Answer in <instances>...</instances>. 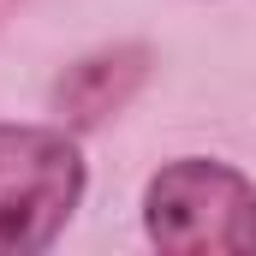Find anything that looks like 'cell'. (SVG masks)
<instances>
[{
  "instance_id": "3957f363",
  "label": "cell",
  "mask_w": 256,
  "mask_h": 256,
  "mask_svg": "<svg viewBox=\"0 0 256 256\" xmlns=\"http://www.w3.org/2000/svg\"><path fill=\"white\" fill-rule=\"evenodd\" d=\"M143 48H120V54H96V60L72 66L60 78V90H54V102H60V114L72 126H102L108 114H120L131 102V90L143 84Z\"/></svg>"
},
{
  "instance_id": "7a4b0ae2",
  "label": "cell",
  "mask_w": 256,
  "mask_h": 256,
  "mask_svg": "<svg viewBox=\"0 0 256 256\" xmlns=\"http://www.w3.org/2000/svg\"><path fill=\"white\" fill-rule=\"evenodd\" d=\"M84 196V155L54 126H0V256H36Z\"/></svg>"
},
{
  "instance_id": "6da1fadb",
  "label": "cell",
  "mask_w": 256,
  "mask_h": 256,
  "mask_svg": "<svg viewBox=\"0 0 256 256\" xmlns=\"http://www.w3.org/2000/svg\"><path fill=\"white\" fill-rule=\"evenodd\" d=\"M143 232L173 256H244L256 250V185L226 161L179 155L143 191Z\"/></svg>"
}]
</instances>
